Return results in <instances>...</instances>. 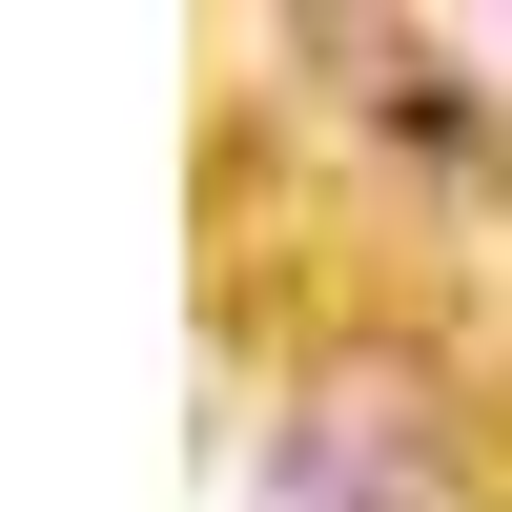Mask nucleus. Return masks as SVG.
<instances>
[{"label": "nucleus", "mask_w": 512, "mask_h": 512, "mask_svg": "<svg viewBox=\"0 0 512 512\" xmlns=\"http://www.w3.org/2000/svg\"><path fill=\"white\" fill-rule=\"evenodd\" d=\"M267 512H451V390L410 349H328L267 431Z\"/></svg>", "instance_id": "obj_1"}]
</instances>
